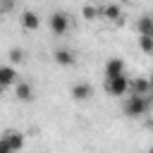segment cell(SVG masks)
Listing matches in <instances>:
<instances>
[{"mask_svg": "<svg viewBox=\"0 0 153 153\" xmlns=\"http://www.w3.org/2000/svg\"><path fill=\"white\" fill-rule=\"evenodd\" d=\"M148 110H151V98H143V96H129L124 103L127 117H143Z\"/></svg>", "mask_w": 153, "mask_h": 153, "instance_id": "1", "label": "cell"}, {"mask_svg": "<svg viewBox=\"0 0 153 153\" xmlns=\"http://www.w3.org/2000/svg\"><path fill=\"white\" fill-rule=\"evenodd\" d=\"M48 24H50V31L55 36H65L67 29H69V17L65 12H53L50 19H48Z\"/></svg>", "mask_w": 153, "mask_h": 153, "instance_id": "2", "label": "cell"}, {"mask_svg": "<svg viewBox=\"0 0 153 153\" xmlns=\"http://www.w3.org/2000/svg\"><path fill=\"white\" fill-rule=\"evenodd\" d=\"M105 88L110 96H124L129 91V79L122 74V76H115V79H105Z\"/></svg>", "mask_w": 153, "mask_h": 153, "instance_id": "3", "label": "cell"}, {"mask_svg": "<svg viewBox=\"0 0 153 153\" xmlns=\"http://www.w3.org/2000/svg\"><path fill=\"white\" fill-rule=\"evenodd\" d=\"M129 91H131V96H143V98H148V96H151V81H148L146 76H134V79L129 81Z\"/></svg>", "mask_w": 153, "mask_h": 153, "instance_id": "4", "label": "cell"}, {"mask_svg": "<svg viewBox=\"0 0 153 153\" xmlns=\"http://www.w3.org/2000/svg\"><path fill=\"white\" fill-rule=\"evenodd\" d=\"M124 74V62L120 57H110L105 62V79H115V76H122Z\"/></svg>", "mask_w": 153, "mask_h": 153, "instance_id": "5", "label": "cell"}, {"mask_svg": "<svg viewBox=\"0 0 153 153\" xmlns=\"http://www.w3.org/2000/svg\"><path fill=\"white\" fill-rule=\"evenodd\" d=\"M19 22H22V26H24L26 31H36V29L41 26V17H38V14L33 12V10H24V12H22V19H19Z\"/></svg>", "mask_w": 153, "mask_h": 153, "instance_id": "6", "label": "cell"}, {"mask_svg": "<svg viewBox=\"0 0 153 153\" xmlns=\"http://www.w3.org/2000/svg\"><path fill=\"white\" fill-rule=\"evenodd\" d=\"M2 139H5V143L10 146V151H12V153H17V151L24 146V136H22L19 131H14V129L5 131V134H2Z\"/></svg>", "mask_w": 153, "mask_h": 153, "instance_id": "7", "label": "cell"}, {"mask_svg": "<svg viewBox=\"0 0 153 153\" xmlns=\"http://www.w3.org/2000/svg\"><path fill=\"white\" fill-rule=\"evenodd\" d=\"M53 57H55V62H57V65H62V67H69V65H74V62H76L74 53H72V50H67V48H57V50L53 53Z\"/></svg>", "mask_w": 153, "mask_h": 153, "instance_id": "8", "label": "cell"}, {"mask_svg": "<svg viewBox=\"0 0 153 153\" xmlns=\"http://www.w3.org/2000/svg\"><path fill=\"white\" fill-rule=\"evenodd\" d=\"M17 84V69L12 65H0V86Z\"/></svg>", "mask_w": 153, "mask_h": 153, "instance_id": "9", "label": "cell"}, {"mask_svg": "<svg viewBox=\"0 0 153 153\" xmlns=\"http://www.w3.org/2000/svg\"><path fill=\"white\" fill-rule=\"evenodd\" d=\"M91 93H93V88L88 84H74L72 86V98L74 100H86V98H91Z\"/></svg>", "mask_w": 153, "mask_h": 153, "instance_id": "10", "label": "cell"}, {"mask_svg": "<svg viewBox=\"0 0 153 153\" xmlns=\"http://www.w3.org/2000/svg\"><path fill=\"white\" fill-rule=\"evenodd\" d=\"M17 98H19V100H31V98H33V88H31V84H26V81H17Z\"/></svg>", "mask_w": 153, "mask_h": 153, "instance_id": "11", "label": "cell"}, {"mask_svg": "<svg viewBox=\"0 0 153 153\" xmlns=\"http://www.w3.org/2000/svg\"><path fill=\"white\" fill-rule=\"evenodd\" d=\"M139 33L141 36H153V19H151V14H143L139 19Z\"/></svg>", "mask_w": 153, "mask_h": 153, "instance_id": "12", "label": "cell"}, {"mask_svg": "<svg viewBox=\"0 0 153 153\" xmlns=\"http://www.w3.org/2000/svg\"><path fill=\"white\" fill-rule=\"evenodd\" d=\"M100 14H105V19H120L122 17V7L120 5H105V7H100Z\"/></svg>", "mask_w": 153, "mask_h": 153, "instance_id": "13", "label": "cell"}, {"mask_svg": "<svg viewBox=\"0 0 153 153\" xmlns=\"http://www.w3.org/2000/svg\"><path fill=\"white\" fill-rule=\"evenodd\" d=\"M139 43H141V50L146 55L153 53V36H139Z\"/></svg>", "mask_w": 153, "mask_h": 153, "instance_id": "14", "label": "cell"}, {"mask_svg": "<svg viewBox=\"0 0 153 153\" xmlns=\"http://www.w3.org/2000/svg\"><path fill=\"white\" fill-rule=\"evenodd\" d=\"M100 14V7H96V5H86L84 7V19H96Z\"/></svg>", "mask_w": 153, "mask_h": 153, "instance_id": "15", "label": "cell"}, {"mask_svg": "<svg viewBox=\"0 0 153 153\" xmlns=\"http://www.w3.org/2000/svg\"><path fill=\"white\" fill-rule=\"evenodd\" d=\"M22 60H24V50H22V48H12V50H10V62L17 65V62H22Z\"/></svg>", "mask_w": 153, "mask_h": 153, "instance_id": "16", "label": "cell"}, {"mask_svg": "<svg viewBox=\"0 0 153 153\" xmlns=\"http://www.w3.org/2000/svg\"><path fill=\"white\" fill-rule=\"evenodd\" d=\"M0 153H12V151H10V146L5 143V139H0Z\"/></svg>", "mask_w": 153, "mask_h": 153, "instance_id": "17", "label": "cell"}, {"mask_svg": "<svg viewBox=\"0 0 153 153\" xmlns=\"http://www.w3.org/2000/svg\"><path fill=\"white\" fill-rule=\"evenodd\" d=\"M2 93H5V86H0V96H2Z\"/></svg>", "mask_w": 153, "mask_h": 153, "instance_id": "18", "label": "cell"}]
</instances>
